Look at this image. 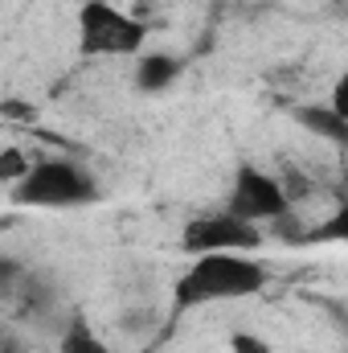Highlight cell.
<instances>
[{"label":"cell","mask_w":348,"mask_h":353,"mask_svg":"<svg viewBox=\"0 0 348 353\" xmlns=\"http://www.w3.org/2000/svg\"><path fill=\"white\" fill-rule=\"evenodd\" d=\"M12 201L25 210H83L98 201V181L66 157L33 161V169L12 185Z\"/></svg>","instance_id":"cell-2"},{"label":"cell","mask_w":348,"mask_h":353,"mask_svg":"<svg viewBox=\"0 0 348 353\" xmlns=\"http://www.w3.org/2000/svg\"><path fill=\"white\" fill-rule=\"evenodd\" d=\"M180 70H184V62L176 54H168V50H144L135 58V87L144 94H164L168 87H176Z\"/></svg>","instance_id":"cell-6"},{"label":"cell","mask_w":348,"mask_h":353,"mask_svg":"<svg viewBox=\"0 0 348 353\" xmlns=\"http://www.w3.org/2000/svg\"><path fill=\"white\" fill-rule=\"evenodd\" d=\"M266 288V267L246 251H221V255H197L176 275L173 300L180 312L205 308V304H230L250 300Z\"/></svg>","instance_id":"cell-1"},{"label":"cell","mask_w":348,"mask_h":353,"mask_svg":"<svg viewBox=\"0 0 348 353\" xmlns=\"http://www.w3.org/2000/svg\"><path fill=\"white\" fill-rule=\"evenodd\" d=\"M29 169H33V161H29L17 144H8V148L0 152V181H4L8 189H12V185H17L25 173H29Z\"/></svg>","instance_id":"cell-10"},{"label":"cell","mask_w":348,"mask_h":353,"mask_svg":"<svg viewBox=\"0 0 348 353\" xmlns=\"http://www.w3.org/2000/svg\"><path fill=\"white\" fill-rule=\"evenodd\" d=\"M230 353H274V350H270L266 337L250 333V329H238V333H230Z\"/></svg>","instance_id":"cell-11"},{"label":"cell","mask_w":348,"mask_h":353,"mask_svg":"<svg viewBox=\"0 0 348 353\" xmlns=\"http://www.w3.org/2000/svg\"><path fill=\"white\" fill-rule=\"evenodd\" d=\"M328 107H332L340 119H348V70L332 83V90H328Z\"/></svg>","instance_id":"cell-13"},{"label":"cell","mask_w":348,"mask_h":353,"mask_svg":"<svg viewBox=\"0 0 348 353\" xmlns=\"http://www.w3.org/2000/svg\"><path fill=\"white\" fill-rule=\"evenodd\" d=\"M78 41L90 58H140L148 46V25L111 0H87L78 8Z\"/></svg>","instance_id":"cell-3"},{"label":"cell","mask_w":348,"mask_h":353,"mask_svg":"<svg viewBox=\"0 0 348 353\" xmlns=\"http://www.w3.org/2000/svg\"><path fill=\"white\" fill-rule=\"evenodd\" d=\"M58 353H115L94 329H90L87 316H74L66 329H62V341H58Z\"/></svg>","instance_id":"cell-9"},{"label":"cell","mask_w":348,"mask_h":353,"mask_svg":"<svg viewBox=\"0 0 348 353\" xmlns=\"http://www.w3.org/2000/svg\"><path fill=\"white\" fill-rule=\"evenodd\" d=\"M307 247H348V201L332 205L303 239Z\"/></svg>","instance_id":"cell-8"},{"label":"cell","mask_w":348,"mask_h":353,"mask_svg":"<svg viewBox=\"0 0 348 353\" xmlns=\"http://www.w3.org/2000/svg\"><path fill=\"white\" fill-rule=\"evenodd\" d=\"M0 115L8 123H33V103H21V99H0Z\"/></svg>","instance_id":"cell-12"},{"label":"cell","mask_w":348,"mask_h":353,"mask_svg":"<svg viewBox=\"0 0 348 353\" xmlns=\"http://www.w3.org/2000/svg\"><path fill=\"white\" fill-rule=\"evenodd\" d=\"M295 123H299L307 136L328 140L332 148L348 152V119H340L328 103H303V107H295Z\"/></svg>","instance_id":"cell-7"},{"label":"cell","mask_w":348,"mask_h":353,"mask_svg":"<svg viewBox=\"0 0 348 353\" xmlns=\"http://www.w3.org/2000/svg\"><path fill=\"white\" fill-rule=\"evenodd\" d=\"M262 247V226L242 222L238 214L230 210H217V214H201L193 218L184 230H180V251L188 259L197 255H221V251H259Z\"/></svg>","instance_id":"cell-5"},{"label":"cell","mask_w":348,"mask_h":353,"mask_svg":"<svg viewBox=\"0 0 348 353\" xmlns=\"http://www.w3.org/2000/svg\"><path fill=\"white\" fill-rule=\"evenodd\" d=\"M226 210L238 214L250 226H274L279 218L291 214V197L279 185V176L262 173L259 165H238L234 169V181H230Z\"/></svg>","instance_id":"cell-4"}]
</instances>
